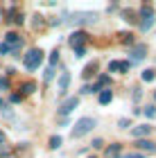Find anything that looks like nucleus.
Segmentation results:
<instances>
[{"label": "nucleus", "instance_id": "obj_1", "mask_svg": "<svg viewBox=\"0 0 156 158\" xmlns=\"http://www.w3.org/2000/svg\"><path fill=\"white\" fill-rule=\"evenodd\" d=\"M95 127H97L95 118H79V120L75 122V127H73V131H70V135H73V138H84V135L91 133Z\"/></svg>", "mask_w": 156, "mask_h": 158}, {"label": "nucleus", "instance_id": "obj_2", "mask_svg": "<svg viewBox=\"0 0 156 158\" xmlns=\"http://www.w3.org/2000/svg\"><path fill=\"white\" fill-rule=\"evenodd\" d=\"M41 61H43V50H30L25 56H23V66L27 68V70H36L39 66H41Z\"/></svg>", "mask_w": 156, "mask_h": 158}, {"label": "nucleus", "instance_id": "obj_3", "mask_svg": "<svg viewBox=\"0 0 156 158\" xmlns=\"http://www.w3.org/2000/svg\"><path fill=\"white\" fill-rule=\"evenodd\" d=\"M97 18H100L97 11H73L70 14V20H73L75 25H91V23H95Z\"/></svg>", "mask_w": 156, "mask_h": 158}, {"label": "nucleus", "instance_id": "obj_4", "mask_svg": "<svg viewBox=\"0 0 156 158\" xmlns=\"http://www.w3.org/2000/svg\"><path fill=\"white\" fill-rule=\"evenodd\" d=\"M77 106H79V97H68V99H63V102L59 104V109H57V115L66 118L70 111L77 109Z\"/></svg>", "mask_w": 156, "mask_h": 158}, {"label": "nucleus", "instance_id": "obj_5", "mask_svg": "<svg viewBox=\"0 0 156 158\" xmlns=\"http://www.w3.org/2000/svg\"><path fill=\"white\" fill-rule=\"evenodd\" d=\"M145 54H147V45H136V48H131V50H129V63L143 61Z\"/></svg>", "mask_w": 156, "mask_h": 158}, {"label": "nucleus", "instance_id": "obj_6", "mask_svg": "<svg viewBox=\"0 0 156 158\" xmlns=\"http://www.w3.org/2000/svg\"><path fill=\"white\" fill-rule=\"evenodd\" d=\"M86 39H88V36H86V32H73V34H70V39H68V43L77 50V48H84Z\"/></svg>", "mask_w": 156, "mask_h": 158}, {"label": "nucleus", "instance_id": "obj_7", "mask_svg": "<svg viewBox=\"0 0 156 158\" xmlns=\"http://www.w3.org/2000/svg\"><path fill=\"white\" fill-rule=\"evenodd\" d=\"M131 63L129 61H109V73H129Z\"/></svg>", "mask_w": 156, "mask_h": 158}, {"label": "nucleus", "instance_id": "obj_8", "mask_svg": "<svg viewBox=\"0 0 156 158\" xmlns=\"http://www.w3.org/2000/svg\"><path fill=\"white\" fill-rule=\"evenodd\" d=\"M5 43H7L11 50H20V45H23V41H20V36H18L16 32H7V34H5Z\"/></svg>", "mask_w": 156, "mask_h": 158}, {"label": "nucleus", "instance_id": "obj_9", "mask_svg": "<svg viewBox=\"0 0 156 158\" xmlns=\"http://www.w3.org/2000/svg\"><path fill=\"white\" fill-rule=\"evenodd\" d=\"M150 131H152L150 124H138V127L131 129V135H133V138H138V140H143V138H147V135H150Z\"/></svg>", "mask_w": 156, "mask_h": 158}, {"label": "nucleus", "instance_id": "obj_10", "mask_svg": "<svg viewBox=\"0 0 156 158\" xmlns=\"http://www.w3.org/2000/svg\"><path fill=\"white\" fill-rule=\"evenodd\" d=\"M136 147L140 149V152H147V154H154V152H156V142H152V140H147V138H143V140H138V142H136Z\"/></svg>", "mask_w": 156, "mask_h": 158}, {"label": "nucleus", "instance_id": "obj_11", "mask_svg": "<svg viewBox=\"0 0 156 158\" xmlns=\"http://www.w3.org/2000/svg\"><path fill=\"white\" fill-rule=\"evenodd\" d=\"M68 86H70V73H61V77H59V95L61 97L66 95Z\"/></svg>", "mask_w": 156, "mask_h": 158}, {"label": "nucleus", "instance_id": "obj_12", "mask_svg": "<svg viewBox=\"0 0 156 158\" xmlns=\"http://www.w3.org/2000/svg\"><path fill=\"white\" fill-rule=\"evenodd\" d=\"M152 27H154V14H152V16H143V20H140V30L150 32Z\"/></svg>", "mask_w": 156, "mask_h": 158}, {"label": "nucleus", "instance_id": "obj_13", "mask_svg": "<svg viewBox=\"0 0 156 158\" xmlns=\"http://www.w3.org/2000/svg\"><path fill=\"white\" fill-rule=\"evenodd\" d=\"M100 104H111V99H113V93H111V88H104V90H100Z\"/></svg>", "mask_w": 156, "mask_h": 158}, {"label": "nucleus", "instance_id": "obj_14", "mask_svg": "<svg viewBox=\"0 0 156 158\" xmlns=\"http://www.w3.org/2000/svg\"><path fill=\"white\" fill-rule=\"evenodd\" d=\"M120 149H122L120 145H111V147H106L104 156H106V158H118V156H120Z\"/></svg>", "mask_w": 156, "mask_h": 158}, {"label": "nucleus", "instance_id": "obj_15", "mask_svg": "<svg viewBox=\"0 0 156 158\" xmlns=\"http://www.w3.org/2000/svg\"><path fill=\"white\" fill-rule=\"evenodd\" d=\"M140 79H143V81H154V79H156V70L154 68L143 70V73H140Z\"/></svg>", "mask_w": 156, "mask_h": 158}, {"label": "nucleus", "instance_id": "obj_16", "mask_svg": "<svg viewBox=\"0 0 156 158\" xmlns=\"http://www.w3.org/2000/svg\"><path fill=\"white\" fill-rule=\"evenodd\" d=\"M95 68H97V63H95V61H93V63H88V66L84 68V73H82V75H84V79H88L91 75H93V73H95Z\"/></svg>", "mask_w": 156, "mask_h": 158}, {"label": "nucleus", "instance_id": "obj_17", "mask_svg": "<svg viewBox=\"0 0 156 158\" xmlns=\"http://www.w3.org/2000/svg\"><path fill=\"white\" fill-rule=\"evenodd\" d=\"M120 41H122L124 45H133V36L127 34V32H120Z\"/></svg>", "mask_w": 156, "mask_h": 158}, {"label": "nucleus", "instance_id": "obj_18", "mask_svg": "<svg viewBox=\"0 0 156 158\" xmlns=\"http://www.w3.org/2000/svg\"><path fill=\"white\" fill-rule=\"evenodd\" d=\"M61 135H52V138H50V149H59L61 147Z\"/></svg>", "mask_w": 156, "mask_h": 158}, {"label": "nucleus", "instance_id": "obj_19", "mask_svg": "<svg viewBox=\"0 0 156 158\" xmlns=\"http://www.w3.org/2000/svg\"><path fill=\"white\" fill-rule=\"evenodd\" d=\"M122 18L127 20V23H138V18H136L133 11H122Z\"/></svg>", "mask_w": 156, "mask_h": 158}, {"label": "nucleus", "instance_id": "obj_20", "mask_svg": "<svg viewBox=\"0 0 156 158\" xmlns=\"http://www.w3.org/2000/svg\"><path fill=\"white\" fill-rule=\"evenodd\" d=\"M34 90H36V84H34V81H27V84L23 86V93H25V95H30V93H34Z\"/></svg>", "mask_w": 156, "mask_h": 158}, {"label": "nucleus", "instance_id": "obj_21", "mask_svg": "<svg viewBox=\"0 0 156 158\" xmlns=\"http://www.w3.org/2000/svg\"><path fill=\"white\" fill-rule=\"evenodd\" d=\"M143 113H145V115L150 118V120H152V118H156V106H145Z\"/></svg>", "mask_w": 156, "mask_h": 158}, {"label": "nucleus", "instance_id": "obj_22", "mask_svg": "<svg viewBox=\"0 0 156 158\" xmlns=\"http://www.w3.org/2000/svg\"><path fill=\"white\" fill-rule=\"evenodd\" d=\"M106 84H111V77H109V75H100V79H97V86L102 88V86H106Z\"/></svg>", "mask_w": 156, "mask_h": 158}, {"label": "nucleus", "instance_id": "obj_23", "mask_svg": "<svg viewBox=\"0 0 156 158\" xmlns=\"http://www.w3.org/2000/svg\"><path fill=\"white\" fill-rule=\"evenodd\" d=\"M57 61H59V50H54V52L50 54V68L57 66Z\"/></svg>", "mask_w": 156, "mask_h": 158}, {"label": "nucleus", "instance_id": "obj_24", "mask_svg": "<svg viewBox=\"0 0 156 158\" xmlns=\"http://www.w3.org/2000/svg\"><path fill=\"white\" fill-rule=\"evenodd\" d=\"M34 20H32V25L34 27H41V25H43V16H41V14H36V16H32Z\"/></svg>", "mask_w": 156, "mask_h": 158}, {"label": "nucleus", "instance_id": "obj_25", "mask_svg": "<svg viewBox=\"0 0 156 158\" xmlns=\"http://www.w3.org/2000/svg\"><path fill=\"white\" fill-rule=\"evenodd\" d=\"M0 90H9V79L0 77Z\"/></svg>", "mask_w": 156, "mask_h": 158}, {"label": "nucleus", "instance_id": "obj_26", "mask_svg": "<svg viewBox=\"0 0 156 158\" xmlns=\"http://www.w3.org/2000/svg\"><path fill=\"white\" fill-rule=\"evenodd\" d=\"M9 52H11V48L7 43H0V54H9Z\"/></svg>", "mask_w": 156, "mask_h": 158}, {"label": "nucleus", "instance_id": "obj_27", "mask_svg": "<svg viewBox=\"0 0 156 158\" xmlns=\"http://www.w3.org/2000/svg\"><path fill=\"white\" fill-rule=\"evenodd\" d=\"M52 77H54V68H48L45 70V81H52Z\"/></svg>", "mask_w": 156, "mask_h": 158}, {"label": "nucleus", "instance_id": "obj_28", "mask_svg": "<svg viewBox=\"0 0 156 158\" xmlns=\"http://www.w3.org/2000/svg\"><path fill=\"white\" fill-rule=\"evenodd\" d=\"M118 127H120V129H129L131 124H129V120H127V118H122V120L118 122Z\"/></svg>", "mask_w": 156, "mask_h": 158}, {"label": "nucleus", "instance_id": "obj_29", "mask_svg": "<svg viewBox=\"0 0 156 158\" xmlns=\"http://www.w3.org/2000/svg\"><path fill=\"white\" fill-rule=\"evenodd\" d=\"M84 54H86V48H77V50H75V56H77V59H82Z\"/></svg>", "mask_w": 156, "mask_h": 158}, {"label": "nucleus", "instance_id": "obj_30", "mask_svg": "<svg viewBox=\"0 0 156 158\" xmlns=\"http://www.w3.org/2000/svg\"><path fill=\"white\" fill-rule=\"evenodd\" d=\"M140 97H143V93H140V88H133V102H138Z\"/></svg>", "mask_w": 156, "mask_h": 158}, {"label": "nucleus", "instance_id": "obj_31", "mask_svg": "<svg viewBox=\"0 0 156 158\" xmlns=\"http://www.w3.org/2000/svg\"><path fill=\"white\" fill-rule=\"evenodd\" d=\"M102 145H104V142H102L100 138H95V140H93V149H100Z\"/></svg>", "mask_w": 156, "mask_h": 158}, {"label": "nucleus", "instance_id": "obj_32", "mask_svg": "<svg viewBox=\"0 0 156 158\" xmlns=\"http://www.w3.org/2000/svg\"><path fill=\"white\" fill-rule=\"evenodd\" d=\"M122 158H143V154H133V152H131V154H124Z\"/></svg>", "mask_w": 156, "mask_h": 158}, {"label": "nucleus", "instance_id": "obj_33", "mask_svg": "<svg viewBox=\"0 0 156 158\" xmlns=\"http://www.w3.org/2000/svg\"><path fill=\"white\" fill-rule=\"evenodd\" d=\"M9 99H11V102H14V104H16V102H20V95H18V93H14V95H11Z\"/></svg>", "mask_w": 156, "mask_h": 158}, {"label": "nucleus", "instance_id": "obj_34", "mask_svg": "<svg viewBox=\"0 0 156 158\" xmlns=\"http://www.w3.org/2000/svg\"><path fill=\"white\" fill-rule=\"evenodd\" d=\"M2 142H5V133L0 131V145H2Z\"/></svg>", "mask_w": 156, "mask_h": 158}, {"label": "nucleus", "instance_id": "obj_35", "mask_svg": "<svg viewBox=\"0 0 156 158\" xmlns=\"http://www.w3.org/2000/svg\"><path fill=\"white\" fill-rule=\"evenodd\" d=\"M0 109H5V102H2V99H0Z\"/></svg>", "mask_w": 156, "mask_h": 158}, {"label": "nucleus", "instance_id": "obj_36", "mask_svg": "<svg viewBox=\"0 0 156 158\" xmlns=\"http://www.w3.org/2000/svg\"><path fill=\"white\" fill-rule=\"evenodd\" d=\"M154 99H156V93H154Z\"/></svg>", "mask_w": 156, "mask_h": 158}]
</instances>
